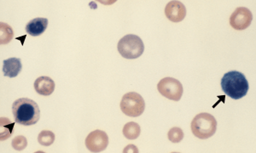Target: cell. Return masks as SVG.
Returning a JSON list of instances; mask_svg holds the SVG:
<instances>
[{"instance_id": "cell-1", "label": "cell", "mask_w": 256, "mask_h": 153, "mask_svg": "<svg viewBox=\"0 0 256 153\" xmlns=\"http://www.w3.org/2000/svg\"><path fill=\"white\" fill-rule=\"evenodd\" d=\"M12 113L16 123L24 126H31L38 123L40 111L38 104L28 98H20L12 105Z\"/></svg>"}, {"instance_id": "cell-2", "label": "cell", "mask_w": 256, "mask_h": 153, "mask_svg": "<svg viewBox=\"0 0 256 153\" xmlns=\"http://www.w3.org/2000/svg\"><path fill=\"white\" fill-rule=\"evenodd\" d=\"M222 89L227 96L233 100H239L247 95L250 85L244 74L238 71H230L223 76Z\"/></svg>"}, {"instance_id": "cell-3", "label": "cell", "mask_w": 256, "mask_h": 153, "mask_svg": "<svg viewBox=\"0 0 256 153\" xmlns=\"http://www.w3.org/2000/svg\"><path fill=\"white\" fill-rule=\"evenodd\" d=\"M217 121L210 113H199L192 122L193 135L199 139H208L216 134Z\"/></svg>"}, {"instance_id": "cell-4", "label": "cell", "mask_w": 256, "mask_h": 153, "mask_svg": "<svg viewBox=\"0 0 256 153\" xmlns=\"http://www.w3.org/2000/svg\"><path fill=\"white\" fill-rule=\"evenodd\" d=\"M118 51L126 59H137L143 55L144 44L142 39L134 34L124 36L118 43Z\"/></svg>"}, {"instance_id": "cell-5", "label": "cell", "mask_w": 256, "mask_h": 153, "mask_svg": "<svg viewBox=\"0 0 256 153\" xmlns=\"http://www.w3.org/2000/svg\"><path fill=\"white\" fill-rule=\"evenodd\" d=\"M120 109L125 115L138 118L143 114L146 109V102L143 97L136 92L126 94L120 101Z\"/></svg>"}, {"instance_id": "cell-6", "label": "cell", "mask_w": 256, "mask_h": 153, "mask_svg": "<svg viewBox=\"0 0 256 153\" xmlns=\"http://www.w3.org/2000/svg\"><path fill=\"white\" fill-rule=\"evenodd\" d=\"M158 90L162 96L171 101H178L183 96V85L176 78L166 77L158 84Z\"/></svg>"}, {"instance_id": "cell-7", "label": "cell", "mask_w": 256, "mask_h": 153, "mask_svg": "<svg viewBox=\"0 0 256 153\" xmlns=\"http://www.w3.org/2000/svg\"><path fill=\"white\" fill-rule=\"evenodd\" d=\"M108 145V135L102 130H96L90 132L86 138V146L92 153L104 151Z\"/></svg>"}, {"instance_id": "cell-8", "label": "cell", "mask_w": 256, "mask_h": 153, "mask_svg": "<svg viewBox=\"0 0 256 153\" xmlns=\"http://www.w3.org/2000/svg\"><path fill=\"white\" fill-rule=\"evenodd\" d=\"M253 20V14L250 9L245 7H239L233 12L230 17V25L236 30H244L250 26Z\"/></svg>"}, {"instance_id": "cell-9", "label": "cell", "mask_w": 256, "mask_h": 153, "mask_svg": "<svg viewBox=\"0 0 256 153\" xmlns=\"http://www.w3.org/2000/svg\"><path fill=\"white\" fill-rule=\"evenodd\" d=\"M165 14L172 22H180L186 16V8L180 1H171L166 5Z\"/></svg>"}, {"instance_id": "cell-10", "label": "cell", "mask_w": 256, "mask_h": 153, "mask_svg": "<svg viewBox=\"0 0 256 153\" xmlns=\"http://www.w3.org/2000/svg\"><path fill=\"white\" fill-rule=\"evenodd\" d=\"M55 82L46 76L40 77L34 82L35 91L43 96H50L55 90Z\"/></svg>"}, {"instance_id": "cell-11", "label": "cell", "mask_w": 256, "mask_h": 153, "mask_svg": "<svg viewBox=\"0 0 256 153\" xmlns=\"http://www.w3.org/2000/svg\"><path fill=\"white\" fill-rule=\"evenodd\" d=\"M22 63L20 59L16 57H12L3 61L4 74L8 78H15L22 72Z\"/></svg>"}, {"instance_id": "cell-12", "label": "cell", "mask_w": 256, "mask_h": 153, "mask_svg": "<svg viewBox=\"0 0 256 153\" xmlns=\"http://www.w3.org/2000/svg\"><path fill=\"white\" fill-rule=\"evenodd\" d=\"M48 26V20L46 18H35L26 24V32L32 37H38L44 33Z\"/></svg>"}, {"instance_id": "cell-13", "label": "cell", "mask_w": 256, "mask_h": 153, "mask_svg": "<svg viewBox=\"0 0 256 153\" xmlns=\"http://www.w3.org/2000/svg\"><path fill=\"white\" fill-rule=\"evenodd\" d=\"M123 136L128 140H135L138 138L141 133V128L135 122H129L123 128Z\"/></svg>"}, {"instance_id": "cell-14", "label": "cell", "mask_w": 256, "mask_h": 153, "mask_svg": "<svg viewBox=\"0 0 256 153\" xmlns=\"http://www.w3.org/2000/svg\"><path fill=\"white\" fill-rule=\"evenodd\" d=\"M0 128H1V133H0V138L3 142L4 140L9 139L10 136L13 134V129L15 126L14 123H12L10 120L6 118H1L0 122Z\"/></svg>"}, {"instance_id": "cell-15", "label": "cell", "mask_w": 256, "mask_h": 153, "mask_svg": "<svg viewBox=\"0 0 256 153\" xmlns=\"http://www.w3.org/2000/svg\"><path fill=\"white\" fill-rule=\"evenodd\" d=\"M14 38V32L12 26L4 22H0V43L7 44Z\"/></svg>"}, {"instance_id": "cell-16", "label": "cell", "mask_w": 256, "mask_h": 153, "mask_svg": "<svg viewBox=\"0 0 256 153\" xmlns=\"http://www.w3.org/2000/svg\"><path fill=\"white\" fill-rule=\"evenodd\" d=\"M55 134L50 130L41 131L38 136V142L40 144L44 147H49L55 142Z\"/></svg>"}, {"instance_id": "cell-17", "label": "cell", "mask_w": 256, "mask_h": 153, "mask_svg": "<svg viewBox=\"0 0 256 153\" xmlns=\"http://www.w3.org/2000/svg\"><path fill=\"white\" fill-rule=\"evenodd\" d=\"M168 137L169 141L172 143H178L183 140V130H181L180 128H172L171 130H169Z\"/></svg>"}, {"instance_id": "cell-18", "label": "cell", "mask_w": 256, "mask_h": 153, "mask_svg": "<svg viewBox=\"0 0 256 153\" xmlns=\"http://www.w3.org/2000/svg\"><path fill=\"white\" fill-rule=\"evenodd\" d=\"M12 148H14L16 151H24L28 146V141L26 137L24 136H19L15 137L12 140Z\"/></svg>"}, {"instance_id": "cell-19", "label": "cell", "mask_w": 256, "mask_h": 153, "mask_svg": "<svg viewBox=\"0 0 256 153\" xmlns=\"http://www.w3.org/2000/svg\"><path fill=\"white\" fill-rule=\"evenodd\" d=\"M123 153H138V149L135 146H134V145H129V146H128L126 148L123 150Z\"/></svg>"}]
</instances>
